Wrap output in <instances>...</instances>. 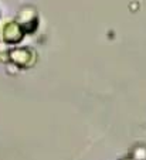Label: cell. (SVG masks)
<instances>
[{
	"label": "cell",
	"mask_w": 146,
	"mask_h": 160,
	"mask_svg": "<svg viewBox=\"0 0 146 160\" xmlns=\"http://www.w3.org/2000/svg\"><path fill=\"white\" fill-rule=\"evenodd\" d=\"M23 37V30L18 23H13L9 21L2 27V38L4 42L10 44V42H17L18 40Z\"/></svg>",
	"instance_id": "1"
},
{
	"label": "cell",
	"mask_w": 146,
	"mask_h": 160,
	"mask_svg": "<svg viewBox=\"0 0 146 160\" xmlns=\"http://www.w3.org/2000/svg\"><path fill=\"white\" fill-rule=\"evenodd\" d=\"M10 60L20 67H30L34 62V55L27 48H16L10 51Z\"/></svg>",
	"instance_id": "2"
}]
</instances>
